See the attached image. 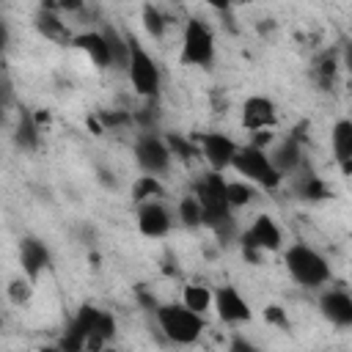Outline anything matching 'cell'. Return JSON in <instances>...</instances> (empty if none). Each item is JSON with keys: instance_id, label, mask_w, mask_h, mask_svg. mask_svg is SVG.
Instances as JSON below:
<instances>
[{"instance_id": "9a60e30c", "label": "cell", "mask_w": 352, "mask_h": 352, "mask_svg": "<svg viewBox=\"0 0 352 352\" xmlns=\"http://www.w3.org/2000/svg\"><path fill=\"white\" fill-rule=\"evenodd\" d=\"M72 44L88 55V60L96 66V69H110V50H107V41H104V33L102 30H85V33H77L72 38Z\"/></svg>"}, {"instance_id": "3957f363", "label": "cell", "mask_w": 352, "mask_h": 352, "mask_svg": "<svg viewBox=\"0 0 352 352\" xmlns=\"http://www.w3.org/2000/svg\"><path fill=\"white\" fill-rule=\"evenodd\" d=\"M154 316L157 324L162 330V336L173 344H195L206 327L204 314L190 311L182 302H165V305H154Z\"/></svg>"}, {"instance_id": "ac0fdd59", "label": "cell", "mask_w": 352, "mask_h": 352, "mask_svg": "<svg viewBox=\"0 0 352 352\" xmlns=\"http://www.w3.org/2000/svg\"><path fill=\"white\" fill-rule=\"evenodd\" d=\"M182 305H187L195 314H206L212 308V292L204 283H187L182 292Z\"/></svg>"}, {"instance_id": "4fadbf2b", "label": "cell", "mask_w": 352, "mask_h": 352, "mask_svg": "<svg viewBox=\"0 0 352 352\" xmlns=\"http://www.w3.org/2000/svg\"><path fill=\"white\" fill-rule=\"evenodd\" d=\"M52 256H50V248L38 239V236H25L19 242V264H22V272L28 280H38L44 275V270L50 267Z\"/></svg>"}, {"instance_id": "9c48e42d", "label": "cell", "mask_w": 352, "mask_h": 352, "mask_svg": "<svg viewBox=\"0 0 352 352\" xmlns=\"http://www.w3.org/2000/svg\"><path fill=\"white\" fill-rule=\"evenodd\" d=\"M135 220H138V231H140L143 236H148V239L165 236V234L170 231V226H173V214H170V209H168L160 198L138 204Z\"/></svg>"}, {"instance_id": "ffe728a7", "label": "cell", "mask_w": 352, "mask_h": 352, "mask_svg": "<svg viewBox=\"0 0 352 352\" xmlns=\"http://www.w3.org/2000/svg\"><path fill=\"white\" fill-rule=\"evenodd\" d=\"M270 160H272V165L280 170V176H286V173H292V170L300 165V146H297L294 140H286V143H280V146L270 154Z\"/></svg>"}, {"instance_id": "2e32d148", "label": "cell", "mask_w": 352, "mask_h": 352, "mask_svg": "<svg viewBox=\"0 0 352 352\" xmlns=\"http://www.w3.org/2000/svg\"><path fill=\"white\" fill-rule=\"evenodd\" d=\"M330 146H333L336 162L341 165V173H349L352 170V121L349 118H338L333 124Z\"/></svg>"}, {"instance_id": "603a6c76", "label": "cell", "mask_w": 352, "mask_h": 352, "mask_svg": "<svg viewBox=\"0 0 352 352\" xmlns=\"http://www.w3.org/2000/svg\"><path fill=\"white\" fill-rule=\"evenodd\" d=\"M36 28H38V33H44V36H47V38H52V41H60V44L72 41V38H69L66 25H63L52 11H47V8L36 16Z\"/></svg>"}, {"instance_id": "f1b7e54d", "label": "cell", "mask_w": 352, "mask_h": 352, "mask_svg": "<svg viewBox=\"0 0 352 352\" xmlns=\"http://www.w3.org/2000/svg\"><path fill=\"white\" fill-rule=\"evenodd\" d=\"M209 8H214V11H220V14H226L228 8H231V0H204Z\"/></svg>"}, {"instance_id": "d4e9b609", "label": "cell", "mask_w": 352, "mask_h": 352, "mask_svg": "<svg viewBox=\"0 0 352 352\" xmlns=\"http://www.w3.org/2000/svg\"><path fill=\"white\" fill-rule=\"evenodd\" d=\"M140 19H143V28H146V33H148L151 38H162V36H165V16L160 14L157 6L146 3L143 11H140Z\"/></svg>"}, {"instance_id": "8fae6325", "label": "cell", "mask_w": 352, "mask_h": 352, "mask_svg": "<svg viewBox=\"0 0 352 352\" xmlns=\"http://www.w3.org/2000/svg\"><path fill=\"white\" fill-rule=\"evenodd\" d=\"M198 148H201V157L206 160L209 170H226L231 168V160L236 154V143L223 135V132H204L198 135Z\"/></svg>"}, {"instance_id": "277c9868", "label": "cell", "mask_w": 352, "mask_h": 352, "mask_svg": "<svg viewBox=\"0 0 352 352\" xmlns=\"http://www.w3.org/2000/svg\"><path fill=\"white\" fill-rule=\"evenodd\" d=\"M231 168H234L245 182H250V184H256V187H261V190H278L280 182H283L280 170H278V168L272 165V160H270V151L261 148V146H253V143L236 146V154H234V160H231Z\"/></svg>"}, {"instance_id": "44dd1931", "label": "cell", "mask_w": 352, "mask_h": 352, "mask_svg": "<svg viewBox=\"0 0 352 352\" xmlns=\"http://www.w3.org/2000/svg\"><path fill=\"white\" fill-rule=\"evenodd\" d=\"M165 195V187L160 184V176H138L132 182V201L135 206L143 204V201H154V198H162Z\"/></svg>"}, {"instance_id": "d6986e66", "label": "cell", "mask_w": 352, "mask_h": 352, "mask_svg": "<svg viewBox=\"0 0 352 352\" xmlns=\"http://www.w3.org/2000/svg\"><path fill=\"white\" fill-rule=\"evenodd\" d=\"M16 146L25 151H36L38 148V126L33 121V116L28 110L19 113V124H16V135H14Z\"/></svg>"}, {"instance_id": "5b68a950", "label": "cell", "mask_w": 352, "mask_h": 352, "mask_svg": "<svg viewBox=\"0 0 352 352\" xmlns=\"http://www.w3.org/2000/svg\"><path fill=\"white\" fill-rule=\"evenodd\" d=\"M214 60V33L204 19H187L184 33H182V50H179V63L182 66H198L206 69Z\"/></svg>"}, {"instance_id": "83f0119b", "label": "cell", "mask_w": 352, "mask_h": 352, "mask_svg": "<svg viewBox=\"0 0 352 352\" xmlns=\"http://www.w3.org/2000/svg\"><path fill=\"white\" fill-rule=\"evenodd\" d=\"M85 6V0H55V8L60 11H80Z\"/></svg>"}, {"instance_id": "52a82bcc", "label": "cell", "mask_w": 352, "mask_h": 352, "mask_svg": "<svg viewBox=\"0 0 352 352\" xmlns=\"http://www.w3.org/2000/svg\"><path fill=\"white\" fill-rule=\"evenodd\" d=\"M132 151H135V162L140 165L143 173H148V176H165V173L170 170L173 151H170V146H168L160 135H154V132H140V135L135 138Z\"/></svg>"}, {"instance_id": "7c38bea8", "label": "cell", "mask_w": 352, "mask_h": 352, "mask_svg": "<svg viewBox=\"0 0 352 352\" xmlns=\"http://www.w3.org/2000/svg\"><path fill=\"white\" fill-rule=\"evenodd\" d=\"M278 124V107L270 96H248L242 102V126L250 132H264Z\"/></svg>"}, {"instance_id": "5bb4252c", "label": "cell", "mask_w": 352, "mask_h": 352, "mask_svg": "<svg viewBox=\"0 0 352 352\" xmlns=\"http://www.w3.org/2000/svg\"><path fill=\"white\" fill-rule=\"evenodd\" d=\"M322 316L336 327H352V297L341 289H327L319 297Z\"/></svg>"}, {"instance_id": "30bf717a", "label": "cell", "mask_w": 352, "mask_h": 352, "mask_svg": "<svg viewBox=\"0 0 352 352\" xmlns=\"http://www.w3.org/2000/svg\"><path fill=\"white\" fill-rule=\"evenodd\" d=\"M212 305H214L220 322H226V324H248L253 319L250 302L234 286H220L217 292H212Z\"/></svg>"}, {"instance_id": "7402d4cb", "label": "cell", "mask_w": 352, "mask_h": 352, "mask_svg": "<svg viewBox=\"0 0 352 352\" xmlns=\"http://www.w3.org/2000/svg\"><path fill=\"white\" fill-rule=\"evenodd\" d=\"M176 217L182 220L184 228H201V226H204V209H201V204H198V198H195L192 192H187V195L179 201Z\"/></svg>"}, {"instance_id": "f546056e", "label": "cell", "mask_w": 352, "mask_h": 352, "mask_svg": "<svg viewBox=\"0 0 352 352\" xmlns=\"http://www.w3.org/2000/svg\"><path fill=\"white\" fill-rule=\"evenodd\" d=\"M8 99H11V91H8V85L0 80V113L8 107Z\"/></svg>"}, {"instance_id": "8992f818", "label": "cell", "mask_w": 352, "mask_h": 352, "mask_svg": "<svg viewBox=\"0 0 352 352\" xmlns=\"http://www.w3.org/2000/svg\"><path fill=\"white\" fill-rule=\"evenodd\" d=\"M126 77H129V82H132V88H135L138 96L154 99V96L160 94V82H162L160 66H157V60H154L135 38H129V66H126Z\"/></svg>"}, {"instance_id": "7a4b0ae2", "label": "cell", "mask_w": 352, "mask_h": 352, "mask_svg": "<svg viewBox=\"0 0 352 352\" xmlns=\"http://www.w3.org/2000/svg\"><path fill=\"white\" fill-rule=\"evenodd\" d=\"M192 195L204 209V226H212L214 231L231 228V206L226 198V179L220 176V170H206L192 184Z\"/></svg>"}, {"instance_id": "4316f807", "label": "cell", "mask_w": 352, "mask_h": 352, "mask_svg": "<svg viewBox=\"0 0 352 352\" xmlns=\"http://www.w3.org/2000/svg\"><path fill=\"white\" fill-rule=\"evenodd\" d=\"M11 44V30H8V22L0 16V52H6Z\"/></svg>"}, {"instance_id": "ba28073f", "label": "cell", "mask_w": 352, "mask_h": 352, "mask_svg": "<svg viewBox=\"0 0 352 352\" xmlns=\"http://www.w3.org/2000/svg\"><path fill=\"white\" fill-rule=\"evenodd\" d=\"M242 248L258 250V253H264V250L275 253L283 248V234L270 214H258V217H253L248 231H242Z\"/></svg>"}, {"instance_id": "6da1fadb", "label": "cell", "mask_w": 352, "mask_h": 352, "mask_svg": "<svg viewBox=\"0 0 352 352\" xmlns=\"http://www.w3.org/2000/svg\"><path fill=\"white\" fill-rule=\"evenodd\" d=\"M283 264H286L292 280L300 283L302 289H319L333 278L327 258L316 248H311L308 242L289 245L286 253H283Z\"/></svg>"}, {"instance_id": "e0dca14e", "label": "cell", "mask_w": 352, "mask_h": 352, "mask_svg": "<svg viewBox=\"0 0 352 352\" xmlns=\"http://www.w3.org/2000/svg\"><path fill=\"white\" fill-rule=\"evenodd\" d=\"M104 41H107V50H110V69H118V72H126L129 66V38L121 36L116 28H104Z\"/></svg>"}, {"instance_id": "cb8c5ba5", "label": "cell", "mask_w": 352, "mask_h": 352, "mask_svg": "<svg viewBox=\"0 0 352 352\" xmlns=\"http://www.w3.org/2000/svg\"><path fill=\"white\" fill-rule=\"evenodd\" d=\"M226 198H228V206L231 209H239V206H248L253 201V187L250 182H226Z\"/></svg>"}, {"instance_id": "484cf974", "label": "cell", "mask_w": 352, "mask_h": 352, "mask_svg": "<svg viewBox=\"0 0 352 352\" xmlns=\"http://www.w3.org/2000/svg\"><path fill=\"white\" fill-rule=\"evenodd\" d=\"M30 292H33V280H22V278H16V280H11V286H8V294H11V300L14 302H25L28 297H30Z\"/></svg>"}]
</instances>
